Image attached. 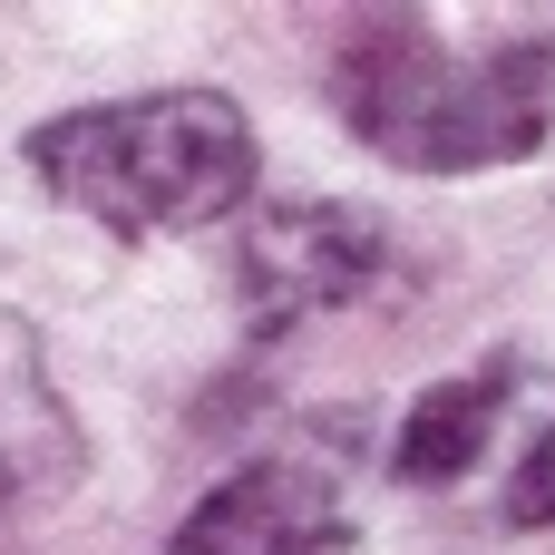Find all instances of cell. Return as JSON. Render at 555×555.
Returning <instances> with one entry per match:
<instances>
[{
  "label": "cell",
  "mask_w": 555,
  "mask_h": 555,
  "mask_svg": "<svg viewBox=\"0 0 555 555\" xmlns=\"http://www.w3.org/2000/svg\"><path fill=\"white\" fill-rule=\"evenodd\" d=\"M390 244H380V215L361 205H332V195H293V205H263L234 244V293H244V322L273 341V332H302L322 312H351L371 283H380Z\"/></svg>",
  "instance_id": "4"
},
{
  "label": "cell",
  "mask_w": 555,
  "mask_h": 555,
  "mask_svg": "<svg viewBox=\"0 0 555 555\" xmlns=\"http://www.w3.org/2000/svg\"><path fill=\"white\" fill-rule=\"evenodd\" d=\"M351 478H361V420L293 429L234 478H215L166 555H332L351 517Z\"/></svg>",
  "instance_id": "3"
},
{
  "label": "cell",
  "mask_w": 555,
  "mask_h": 555,
  "mask_svg": "<svg viewBox=\"0 0 555 555\" xmlns=\"http://www.w3.org/2000/svg\"><path fill=\"white\" fill-rule=\"evenodd\" d=\"M507 410H517V361H478V371L429 380V390L410 400V420L390 429V478H400V488H459V478L498 449Z\"/></svg>",
  "instance_id": "6"
},
{
  "label": "cell",
  "mask_w": 555,
  "mask_h": 555,
  "mask_svg": "<svg viewBox=\"0 0 555 555\" xmlns=\"http://www.w3.org/2000/svg\"><path fill=\"white\" fill-rule=\"evenodd\" d=\"M78 468H88V439L49 380V351L20 312H0V517L68 498Z\"/></svg>",
  "instance_id": "5"
},
{
  "label": "cell",
  "mask_w": 555,
  "mask_h": 555,
  "mask_svg": "<svg viewBox=\"0 0 555 555\" xmlns=\"http://www.w3.org/2000/svg\"><path fill=\"white\" fill-rule=\"evenodd\" d=\"M29 176L68 215H88L127 244L195 234L254 195V117L224 88H156V98L68 107L29 137Z\"/></svg>",
  "instance_id": "2"
},
{
  "label": "cell",
  "mask_w": 555,
  "mask_h": 555,
  "mask_svg": "<svg viewBox=\"0 0 555 555\" xmlns=\"http://www.w3.org/2000/svg\"><path fill=\"white\" fill-rule=\"evenodd\" d=\"M341 127L410 176H488L527 166L555 137V39H507L488 59H449L429 20H361L332 59Z\"/></svg>",
  "instance_id": "1"
},
{
  "label": "cell",
  "mask_w": 555,
  "mask_h": 555,
  "mask_svg": "<svg viewBox=\"0 0 555 555\" xmlns=\"http://www.w3.org/2000/svg\"><path fill=\"white\" fill-rule=\"evenodd\" d=\"M507 517L517 527H555V420H546V439L517 459V478H507Z\"/></svg>",
  "instance_id": "7"
}]
</instances>
